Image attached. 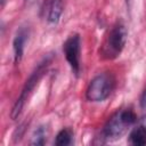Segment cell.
<instances>
[{"label": "cell", "instance_id": "cell-4", "mask_svg": "<svg viewBox=\"0 0 146 146\" xmlns=\"http://www.w3.org/2000/svg\"><path fill=\"white\" fill-rule=\"evenodd\" d=\"M115 87V78L111 72L96 75L86 90V97L90 102H103L113 91Z\"/></svg>", "mask_w": 146, "mask_h": 146}, {"label": "cell", "instance_id": "cell-6", "mask_svg": "<svg viewBox=\"0 0 146 146\" xmlns=\"http://www.w3.org/2000/svg\"><path fill=\"white\" fill-rule=\"evenodd\" d=\"M30 36V30L26 26H22L13 41V49H14V60L15 63H19L23 58V54H24V49H25V44L29 40Z\"/></svg>", "mask_w": 146, "mask_h": 146}, {"label": "cell", "instance_id": "cell-9", "mask_svg": "<svg viewBox=\"0 0 146 146\" xmlns=\"http://www.w3.org/2000/svg\"><path fill=\"white\" fill-rule=\"evenodd\" d=\"M72 140H73V131L70 128H64L57 133L55 144L58 146H66L72 144Z\"/></svg>", "mask_w": 146, "mask_h": 146}, {"label": "cell", "instance_id": "cell-1", "mask_svg": "<svg viewBox=\"0 0 146 146\" xmlns=\"http://www.w3.org/2000/svg\"><path fill=\"white\" fill-rule=\"evenodd\" d=\"M137 121L136 113L131 108H121L116 111L105 123L102 130V139L112 141L121 138L124 132Z\"/></svg>", "mask_w": 146, "mask_h": 146}, {"label": "cell", "instance_id": "cell-11", "mask_svg": "<svg viewBox=\"0 0 146 146\" xmlns=\"http://www.w3.org/2000/svg\"><path fill=\"white\" fill-rule=\"evenodd\" d=\"M139 104H140V108L146 113V87H145V89H144L143 92H141Z\"/></svg>", "mask_w": 146, "mask_h": 146}, {"label": "cell", "instance_id": "cell-3", "mask_svg": "<svg viewBox=\"0 0 146 146\" xmlns=\"http://www.w3.org/2000/svg\"><path fill=\"white\" fill-rule=\"evenodd\" d=\"M51 58H52V56L44 57L43 60L41 63H39L38 67L32 72V74L30 75V78L26 80V82H25V84H24V87L22 89V92H21L19 97L17 98V100L15 102V104L13 106V110L10 112V117L13 120L18 119V116L23 112V108H24V106L26 104V100L30 98V96L34 91L35 87L38 86L39 81L42 79V76L47 72V68H48L49 64L51 63Z\"/></svg>", "mask_w": 146, "mask_h": 146}, {"label": "cell", "instance_id": "cell-2", "mask_svg": "<svg viewBox=\"0 0 146 146\" xmlns=\"http://www.w3.org/2000/svg\"><path fill=\"white\" fill-rule=\"evenodd\" d=\"M128 38V31L123 22L117 21L107 32L103 43L100 44L99 55L103 59L112 60L120 56Z\"/></svg>", "mask_w": 146, "mask_h": 146}, {"label": "cell", "instance_id": "cell-13", "mask_svg": "<svg viewBox=\"0 0 146 146\" xmlns=\"http://www.w3.org/2000/svg\"><path fill=\"white\" fill-rule=\"evenodd\" d=\"M127 3L130 6V3H131V0H127Z\"/></svg>", "mask_w": 146, "mask_h": 146}, {"label": "cell", "instance_id": "cell-8", "mask_svg": "<svg viewBox=\"0 0 146 146\" xmlns=\"http://www.w3.org/2000/svg\"><path fill=\"white\" fill-rule=\"evenodd\" d=\"M63 9H64V0H50L49 7H48L47 21L50 24L58 23L60 16H62Z\"/></svg>", "mask_w": 146, "mask_h": 146}, {"label": "cell", "instance_id": "cell-14", "mask_svg": "<svg viewBox=\"0 0 146 146\" xmlns=\"http://www.w3.org/2000/svg\"><path fill=\"white\" fill-rule=\"evenodd\" d=\"M5 1H6V0H1V5H2V6L5 5Z\"/></svg>", "mask_w": 146, "mask_h": 146}, {"label": "cell", "instance_id": "cell-12", "mask_svg": "<svg viewBox=\"0 0 146 146\" xmlns=\"http://www.w3.org/2000/svg\"><path fill=\"white\" fill-rule=\"evenodd\" d=\"M25 1V5H27V6H32L33 3H35L38 0H24Z\"/></svg>", "mask_w": 146, "mask_h": 146}, {"label": "cell", "instance_id": "cell-5", "mask_svg": "<svg viewBox=\"0 0 146 146\" xmlns=\"http://www.w3.org/2000/svg\"><path fill=\"white\" fill-rule=\"evenodd\" d=\"M63 51L65 55V58L67 63L70 64L73 73L78 76L81 70V63H80V54H81V39L79 34H72L70 35L64 44H63Z\"/></svg>", "mask_w": 146, "mask_h": 146}, {"label": "cell", "instance_id": "cell-7", "mask_svg": "<svg viewBox=\"0 0 146 146\" xmlns=\"http://www.w3.org/2000/svg\"><path fill=\"white\" fill-rule=\"evenodd\" d=\"M129 143L135 146L146 145V116H143L132 125L129 133Z\"/></svg>", "mask_w": 146, "mask_h": 146}, {"label": "cell", "instance_id": "cell-10", "mask_svg": "<svg viewBox=\"0 0 146 146\" xmlns=\"http://www.w3.org/2000/svg\"><path fill=\"white\" fill-rule=\"evenodd\" d=\"M46 137H47V129L43 125H41L34 131V133L32 136L31 144L32 145H43L46 143Z\"/></svg>", "mask_w": 146, "mask_h": 146}]
</instances>
